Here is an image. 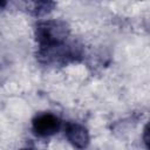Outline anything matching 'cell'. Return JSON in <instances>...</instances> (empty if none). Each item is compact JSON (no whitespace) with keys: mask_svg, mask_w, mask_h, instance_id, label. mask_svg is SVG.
<instances>
[{"mask_svg":"<svg viewBox=\"0 0 150 150\" xmlns=\"http://www.w3.org/2000/svg\"><path fill=\"white\" fill-rule=\"evenodd\" d=\"M69 35L66 22L60 20H47L39 22L35 27V39L40 48L61 45Z\"/></svg>","mask_w":150,"mask_h":150,"instance_id":"obj_1","label":"cell"},{"mask_svg":"<svg viewBox=\"0 0 150 150\" xmlns=\"http://www.w3.org/2000/svg\"><path fill=\"white\" fill-rule=\"evenodd\" d=\"M75 56V50L64 42L61 45L40 48L38 57L46 64H62Z\"/></svg>","mask_w":150,"mask_h":150,"instance_id":"obj_2","label":"cell"},{"mask_svg":"<svg viewBox=\"0 0 150 150\" xmlns=\"http://www.w3.org/2000/svg\"><path fill=\"white\" fill-rule=\"evenodd\" d=\"M60 124L61 122L56 115L50 112H42L34 117L32 128L35 135L40 137H48L59 131Z\"/></svg>","mask_w":150,"mask_h":150,"instance_id":"obj_3","label":"cell"},{"mask_svg":"<svg viewBox=\"0 0 150 150\" xmlns=\"http://www.w3.org/2000/svg\"><path fill=\"white\" fill-rule=\"evenodd\" d=\"M66 137L69 141V143L77 149H86L90 141L88 130L83 125L76 122H71L67 124Z\"/></svg>","mask_w":150,"mask_h":150,"instance_id":"obj_4","label":"cell"},{"mask_svg":"<svg viewBox=\"0 0 150 150\" xmlns=\"http://www.w3.org/2000/svg\"><path fill=\"white\" fill-rule=\"evenodd\" d=\"M23 5H25V8L30 14L36 16H41L49 13L55 6V4L52 1H28V2H25Z\"/></svg>","mask_w":150,"mask_h":150,"instance_id":"obj_5","label":"cell"},{"mask_svg":"<svg viewBox=\"0 0 150 150\" xmlns=\"http://www.w3.org/2000/svg\"><path fill=\"white\" fill-rule=\"evenodd\" d=\"M143 142L148 149H150V123L146 124L143 131Z\"/></svg>","mask_w":150,"mask_h":150,"instance_id":"obj_6","label":"cell"},{"mask_svg":"<svg viewBox=\"0 0 150 150\" xmlns=\"http://www.w3.org/2000/svg\"><path fill=\"white\" fill-rule=\"evenodd\" d=\"M21 150H34V149H32V148H25V149H21Z\"/></svg>","mask_w":150,"mask_h":150,"instance_id":"obj_7","label":"cell"}]
</instances>
